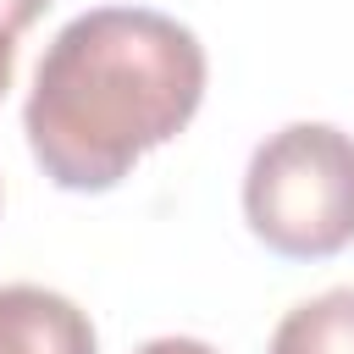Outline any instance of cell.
Masks as SVG:
<instances>
[{"label": "cell", "instance_id": "2", "mask_svg": "<svg viewBox=\"0 0 354 354\" xmlns=\"http://www.w3.org/2000/svg\"><path fill=\"white\" fill-rule=\"evenodd\" d=\"M249 232L282 260H332L354 243V138L332 122H288L243 171Z\"/></svg>", "mask_w": 354, "mask_h": 354}, {"label": "cell", "instance_id": "6", "mask_svg": "<svg viewBox=\"0 0 354 354\" xmlns=\"http://www.w3.org/2000/svg\"><path fill=\"white\" fill-rule=\"evenodd\" d=\"M138 354H216V348L199 343V337H149Z\"/></svg>", "mask_w": 354, "mask_h": 354}, {"label": "cell", "instance_id": "3", "mask_svg": "<svg viewBox=\"0 0 354 354\" xmlns=\"http://www.w3.org/2000/svg\"><path fill=\"white\" fill-rule=\"evenodd\" d=\"M0 354H94L88 315L39 282L0 288Z\"/></svg>", "mask_w": 354, "mask_h": 354}, {"label": "cell", "instance_id": "5", "mask_svg": "<svg viewBox=\"0 0 354 354\" xmlns=\"http://www.w3.org/2000/svg\"><path fill=\"white\" fill-rule=\"evenodd\" d=\"M44 11H50V0H0V22H11L17 33H28Z\"/></svg>", "mask_w": 354, "mask_h": 354}, {"label": "cell", "instance_id": "4", "mask_svg": "<svg viewBox=\"0 0 354 354\" xmlns=\"http://www.w3.org/2000/svg\"><path fill=\"white\" fill-rule=\"evenodd\" d=\"M266 354H354V288H332L293 304L277 321Z\"/></svg>", "mask_w": 354, "mask_h": 354}, {"label": "cell", "instance_id": "1", "mask_svg": "<svg viewBox=\"0 0 354 354\" xmlns=\"http://www.w3.org/2000/svg\"><path fill=\"white\" fill-rule=\"evenodd\" d=\"M199 100L205 44L194 28L149 6H94L44 44L22 133L55 188L105 194L177 138Z\"/></svg>", "mask_w": 354, "mask_h": 354}, {"label": "cell", "instance_id": "7", "mask_svg": "<svg viewBox=\"0 0 354 354\" xmlns=\"http://www.w3.org/2000/svg\"><path fill=\"white\" fill-rule=\"evenodd\" d=\"M17 28L11 22H0V100H6V88H11V72H17Z\"/></svg>", "mask_w": 354, "mask_h": 354}]
</instances>
